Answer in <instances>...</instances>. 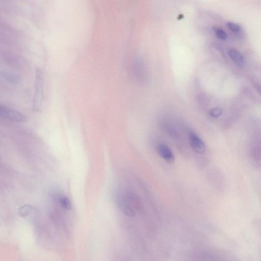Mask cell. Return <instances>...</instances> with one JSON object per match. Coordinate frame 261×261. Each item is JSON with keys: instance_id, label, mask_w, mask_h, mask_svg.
Returning <instances> with one entry per match:
<instances>
[{"instance_id": "6da1fadb", "label": "cell", "mask_w": 261, "mask_h": 261, "mask_svg": "<svg viewBox=\"0 0 261 261\" xmlns=\"http://www.w3.org/2000/svg\"><path fill=\"white\" fill-rule=\"evenodd\" d=\"M116 202L120 210L129 217L136 215V211L139 207V202L137 198L129 192L120 193L116 197Z\"/></svg>"}, {"instance_id": "7a4b0ae2", "label": "cell", "mask_w": 261, "mask_h": 261, "mask_svg": "<svg viewBox=\"0 0 261 261\" xmlns=\"http://www.w3.org/2000/svg\"><path fill=\"white\" fill-rule=\"evenodd\" d=\"M43 73L39 68H36L35 77V92L33 107L35 110L40 109L43 99Z\"/></svg>"}, {"instance_id": "3957f363", "label": "cell", "mask_w": 261, "mask_h": 261, "mask_svg": "<svg viewBox=\"0 0 261 261\" xmlns=\"http://www.w3.org/2000/svg\"><path fill=\"white\" fill-rule=\"evenodd\" d=\"M0 116L2 118L18 122H24L27 119L22 113L2 104L0 105Z\"/></svg>"}, {"instance_id": "277c9868", "label": "cell", "mask_w": 261, "mask_h": 261, "mask_svg": "<svg viewBox=\"0 0 261 261\" xmlns=\"http://www.w3.org/2000/svg\"><path fill=\"white\" fill-rule=\"evenodd\" d=\"M188 138L190 145L195 152L202 154L205 152L206 146L204 143L195 133L190 132Z\"/></svg>"}, {"instance_id": "5b68a950", "label": "cell", "mask_w": 261, "mask_h": 261, "mask_svg": "<svg viewBox=\"0 0 261 261\" xmlns=\"http://www.w3.org/2000/svg\"><path fill=\"white\" fill-rule=\"evenodd\" d=\"M156 152L159 155L169 163L174 162V155L170 148L165 144H159L156 148Z\"/></svg>"}, {"instance_id": "8992f818", "label": "cell", "mask_w": 261, "mask_h": 261, "mask_svg": "<svg viewBox=\"0 0 261 261\" xmlns=\"http://www.w3.org/2000/svg\"><path fill=\"white\" fill-rule=\"evenodd\" d=\"M1 76L5 81L12 84L18 83L20 80V76L18 74L10 70H1Z\"/></svg>"}, {"instance_id": "52a82bcc", "label": "cell", "mask_w": 261, "mask_h": 261, "mask_svg": "<svg viewBox=\"0 0 261 261\" xmlns=\"http://www.w3.org/2000/svg\"><path fill=\"white\" fill-rule=\"evenodd\" d=\"M229 56L233 62L238 66H242L244 60L242 54L237 50L231 48L229 50Z\"/></svg>"}, {"instance_id": "ba28073f", "label": "cell", "mask_w": 261, "mask_h": 261, "mask_svg": "<svg viewBox=\"0 0 261 261\" xmlns=\"http://www.w3.org/2000/svg\"><path fill=\"white\" fill-rule=\"evenodd\" d=\"M58 201L60 205L66 210H71L72 204L70 199L66 196H60L58 198Z\"/></svg>"}, {"instance_id": "9c48e42d", "label": "cell", "mask_w": 261, "mask_h": 261, "mask_svg": "<svg viewBox=\"0 0 261 261\" xmlns=\"http://www.w3.org/2000/svg\"><path fill=\"white\" fill-rule=\"evenodd\" d=\"M33 210V207L29 205H24L19 208V212L20 215L22 216H26Z\"/></svg>"}, {"instance_id": "30bf717a", "label": "cell", "mask_w": 261, "mask_h": 261, "mask_svg": "<svg viewBox=\"0 0 261 261\" xmlns=\"http://www.w3.org/2000/svg\"><path fill=\"white\" fill-rule=\"evenodd\" d=\"M214 30L218 38L221 40L226 39L227 37V34L222 29L218 28H214Z\"/></svg>"}, {"instance_id": "8fae6325", "label": "cell", "mask_w": 261, "mask_h": 261, "mask_svg": "<svg viewBox=\"0 0 261 261\" xmlns=\"http://www.w3.org/2000/svg\"><path fill=\"white\" fill-rule=\"evenodd\" d=\"M223 110L220 107H215L211 109L209 111L210 115L214 118L218 117L222 114Z\"/></svg>"}, {"instance_id": "7c38bea8", "label": "cell", "mask_w": 261, "mask_h": 261, "mask_svg": "<svg viewBox=\"0 0 261 261\" xmlns=\"http://www.w3.org/2000/svg\"><path fill=\"white\" fill-rule=\"evenodd\" d=\"M227 27L233 32H239L241 30L240 27L233 22H227Z\"/></svg>"}, {"instance_id": "4fadbf2b", "label": "cell", "mask_w": 261, "mask_h": 261, "mask_svg": "<svg viewBox=\"0 0 261 261\" xmlns=\"http://www.w3.org/2000/svg\"><path fill=\"white\" fill-rule=\"evenodd\" d=\"M257 91L258 92V93L261 95V86L258 87L257 88Z\"/></svg>"}]
</instances>
